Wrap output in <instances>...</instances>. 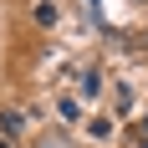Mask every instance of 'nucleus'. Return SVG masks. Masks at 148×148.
<instances>
[{
	"label": "nucleus",
	"instance_id": "obj_1",
	"mask_svg": "<svg viewBox=\"0 0 148 148\" xmlns=\"http://www.w3.org/2000/svg\"><path fill=\"white\" fill-rule=\"evenodd\" d=\"M26 128V112H15V107H0V138H21Z\"/></svg>",
	"mask_w": 148,
	"mask_h": 148
},
{
	"label": "nucleus",
	"instance_id": "obj_2",
	"mask_svg": "<svg viewBox=\"0 0 148 148\" xmlns=\"http://www.w3.org/2000/svg\"><path fill=\"white\" fill-rule=\"evenodd\" d=\"M36 21H41V26H56V5L41 0V5H36Z\"/></svg>",
	"mask_w": 148,
	"mask_h": 148
},
{
	"label": "nucleus",
	"instance_id": "obj_3",
	"mask_svg": "<svg viewBox=\"0 0 148 148\" xmlns=\"http://www.w3.org/2000/svg\"><path fill=\"white\" fill-rule=\"evenodd\" d=\"M87 133H92V138H107V133H112V123H107V118H92V123H87Z\"/></svg>",
	"mask_w": 148,
	"mask_h": 148
},
{
	"label": "nucleus",
	"instance_id": "obj_4",
	"mask_svg": "<svg viewBox=\"0 0 148 148\" xmlns=\"http://www.w3.org/2000/svg\"><path fill=\"white\" fill-rule=\"evenodd\" d=\"M61 118H66V123H77V118H82V107H77L72 97H61Z\"/></svg>",
	"mask_w": 148,
	"mask_h": 148
},
{
	"label": "nucleus",
	"instance_id": "obj_5",
	"mask_svg": "<svg viewBox=\"0 0 148 148\" xmlns=\"http://www.w3.org/2000/svg\"><path fill=\"white\" fill-rule=\"evenodd\" d=\"M138 46H143V51H148V31H143V36H138Z\"/></svg>",
	"mask_w": 148,
	"mask_h": 148
},
{
	"label": "nucleus",
	"instance_id": "obj_6",
	"mask_svg": "<svg viewBox=\"0 0 148 148\" xmlns=\"http://www.w3.org/2000/svg\"><path fill=\"white\" fill-rule=\"evenodd\" d=\"M0 148H10V143H5V138H0Z\"/></svg>",
	"mask_w": 148,
	"mask_h": 148
}]
</instances>
